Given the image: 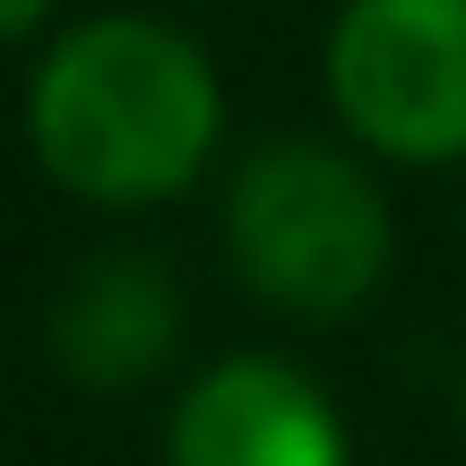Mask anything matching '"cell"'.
<instances>
[{
	"mask_svg": "<svg viewBox=\"0 0 466 466\" xmlns=\"http://www.w3.org/2000/svg\"><path fill=\"white\" fill-rule=\"evenodd\" d=\"M26 130L52 182L104 208H138L199 182L225 130V96L190 35L156 17H86L44 52Z\"/></svg>",
	"mask_w": 466,
	"mask_h": 466,
	"instance_id": "obj_1",
	"label": "cell"
},
{
	"mask_svg": "<svg viewBox=\"0 0 466 466\" xmlns=\"http://www.w3.org/2000/svg\"><path fill=\"white\" fill-rule=\"evenodd\" d=\"M329 96L346 130L398 165L466 156V0H346Z\"/></svg>",
	"mask_w": 466,
	"mask_h": 466,
	"instance_id": "obj_3",
	"label": "cell"
},
{
	"mask_svg": "<svg viewBox=\"0 0 466 466\" xmlns=\"http://www.w3.org/2000/svg\"><path fill=\"white\" fill-rule=\"evenodd\" d=\"M182 337V294H173L165 259L147 250H104L69 277L52 302V354L69 380L86 389H138Z\"/></svg>",
	"mask_w": 466,
	"mask_h": 466,
	"instance_id": "obj_5",
	"label": "cell"
},
{
	"mask_svg": "<svg viewBox=\"0 0 466 466\" xmlns=\"http://www.w3.org/2000/svg\"><path fill=\"white\" fill-rule=\"evenodd\" d=\"M225 233L242 277L294 319H346L389 277V208L363 165L319 138H277L233 173Z\"/></svg>",
	"mask_w": 466,
	"mask_h": 466,
	"instance_id": "obj_2",
	"label": "cell"
},
{
	"mask_svg": "<svg viewBox=\"0 0 466 466\" xmlns=\"http://www.w3.org/2000/svg\"><path fill=\"white\" fill-rule=\"evenodd\" d=\"M173 466H346V423L277 354H225L173 406Z\"/></svg>",
	"mask_w": 466,
	"mask_h": 466,
	"instance_id": "obj_4",
	"label": "cell"
},
{
	"mask_svg": "<svg viewBox=\"0 0 466 466\" xmlns=\"http://www.w3.org/2000/svg\"><path fill=\"white\" fill-rule=\"evenodd\" d=\"M44 9H52V0H0V44H9V35H26Z\"/></svg>",
	"mask_w": 466,
	"mask_h": 466,
	"instance_id": "obj_6",
	"label": "cell"
}]
</instances>
